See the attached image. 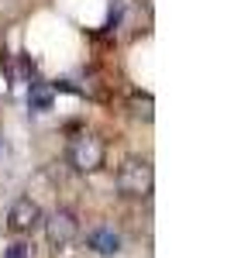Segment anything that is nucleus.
<instances>
[{
    "label": "nucleus",
    "mask_w": 248,
    "mask_h": 258,
    "mask_svg": "<svg viewBox=\"0 0 248 258\" xmlns=\"http://www.w3.org/2000/svg\"><path fill=\"white\" fill-rule=\"evenodd\" d=\"M114 182H117V193H121V197L148 200V197H152V186H155L152 162H148V159H124Z\"/></svg>",
    "instance_id": "1"
},
{
    "label": "nucleus",
    "mask_w": 248,
    "mask_h": 258,
    "mask_svg": "<svg viewBox=\"0 0 248 258\" xmlns=\"http://www.w3.org/2000/svg\"><path fill=\"white\" fill-rule=\"evenodd\" d=\"M69 165L76 169V172H100L103 162H107V145H103L97 135H90V131H83L76 138L69 141Z\"/></svg>",
    "instance_id": "2"
},
{
    "label": "nucleus",
    "mask_w": 248,
    "mask_h": 258,
    "mask_svg": "<svg viewBox=\"0 0 248 258\" xmlns=\"http://www.w3.org/2000/svg\"><path fill=\"white\" fill-rule=\"evenodd\" d=\"M45 224V238H48V248L52 251H66L73 241L80 238V220L73 210H55L48 220H41Z\"/></svg>",
    "instance_id": "3"
},
{
    "label": "nucleus",
    "mask_w": 248,
    "mask_h": 258,
    "mask_svg": "<svg viewBox=\"0 0 248 258\" xmlns=\"http://www.w3.org/2000/svg\"><path fill=\"white\" fill-rule=\"evenodd\" d=\"M41 220H45V214H41V207L31 197H18L14 203H11L7 227H11L14 234H31V231H38Z\"/></svg>",
    "instance_id": "4"
},
{
    "label": "nucleus",
    "mask_w": 248,
    "mask_h": 258,
    "mask_svg": "<svg viewBox=\"0 0 248 258\" xmlns=\"http://www.w3.org/2000/svg\"><path fill=\"white\" fill-rule=\"evenodd\" d=\"M86 248H93L97 255H117L121 251V234L114 227H93L86 234Z\"/></svg>",
    "instance_id": "5"
},
{
    "label": "nucleus",
    "mask_w": 248,
    "mask_h": 258,
    "mask_svg": "<svg viewBox=\"0 0 248 258\" xmlns=\"http://www.w3.org/2000/svg\"><path fill=\"white\" fill-rule=\"evenodd\" d=\"M52 100H55V86H48V83H31V90H28L31 110H48Z\"/></svg>",
    "instance_id": "6"
},
{
    "label": "nucleus",
    "mask_w": 248,
    "mask_h": 258,
    "mask_svg": "<svg viewBox=\"0 0 248 258\" xmlns=\"http://www.w3.org/2000/svg\"><path fill=\"white\" fill-rule=\"evenodd\" d=\"M152 107H155V103H152V97H148V93L131 100V114H135V117H142V120H152Z\"/></svg>",
    "instance_id": "7"
},
{
    "label": "nucleus",
    "mask_w": 248,
    "mask_h": 258,
    "mask_svg": "<svg viewBox=\"0 0 248 258\" xmlns=\"http://www.w3.org/2000/svg\"><path fill=\"white\" fill-rule=\"evenodd\" d=\"M4 258H31V244L14 241V244H7V248H4Z\"/></svg>",
    "instance_id": "8"
}]
</instances>
